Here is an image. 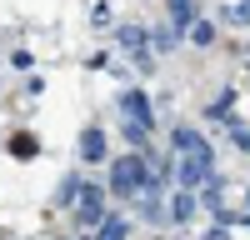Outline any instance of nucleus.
<instances>
[{"label":"nucleus","mask_w":250,"mask_h":240,"mask_svg":"<svg viewBox=\"0 0 250 240\" xmlns=\"http://www.w3.org/2000/svg\"><path fill=\"white\" fill-rule=\"evenodd\" d=\"M120 130H125V140H130L135 150L150 145L155 110H150V95H145V90H120Z\"/></svg>","instance_id":"f257e3e1"},{"label":"nucleus","mask_w":250,"mask_h":240,"mask_svg":"<svg viewBox=\"0 0 250 240\" xmlns=\"http://www.w3.org/2000/svg\"><path fill=\"white\" fill-rule=\"evenodd\" d=\"M75 220L80 225H105V190L100 185H80V195H75Z\"/></svg>","instance_id":"f03ea898"},{"label":"nucleus","mask_w":250,"mask_h":240,"mask_svg":"<svg viewBox=\"0 0 250 240\" xmlns=\"http://www.w3.org/2000/svg\"><path fill=\"white\" fill-rule=\"evenodd\" d=\"M175 155H185V160H205V165H215V155H210V140H205L200 130H190V125H180V130H175Z\"/></svg>","instance_id":"7ed1b4c3"},{"label":"nucleus","mask_w":250,"mask_h":240,"mask_svg":"<svg viewBox=\"0 0 250 240\" xmlns=\"http://www.w3.org/2000/svg\"><path fill=\"white\" fill-rule=\"evenodd\" d=\"M175 180H180V190H190V195H195V190L205 185V180H210V165H205V160H185V155H180Z\"/></svg>","instance_id":"20e7f679"},{"label":"nucleus","mask_w":250,"mask_h":240,"mask_svg":"<svg viewBox=\"0 0 250 240\" xmlns=\"http://www.w3.org/2000/svg\"><path fill=\"white\" fill-rule=\"evenodd\" d=\"M80 160H90V165L105 160V130H100V125H85V130H80Z\"/></svg>","instance_id":"39448f33"},{"label":"nucleus","mask_w":250,"mask_h":240,"mask_svg":"<svg viewBox=\"0 0 250 240\" xmlns=\"http://www.w3.org/2000/svg\"><path fill=\"white\" fill-rule=\"evenodd\" d=\"M120 50L125 55H135V60H145V45H150V30H145V25H120Z\"/></svg>","instance_id":"423d86ee"},{"label":"nucleus","mask_w":250,"mask_h":240,"mask_svg":"<svg viewBox=\"0 0 250 240\" xmlns=\"http://www.w3.org/2000/svg\"><path fill=\"white\" fill-rule=\"evenodd\" d=\"M195 210H200V200H195L190 190H180V195L170 200V210H165V220H180V225H185V220H190Z\"/></svg>","instance_id":"0eeeda50"},{"label":"nucleus","mask_w":250,"mask_h":240,"mask_svg":"<svg viewBox=\"0 0 250 240\" xmlns=\"http://www.w3.org/2000/svg\"><path fill=\"white\" fill-rule=\"evenodd\" d=\"M170 25L175 30H190L195 25V0H170Z\"/></svg>","instance_id":"6e6552de"},{"label":"nucleus","mask_w":250,"mask_h":240,"mask_svg":"<svg viewBox=\"0 0 250 240\" xmlns=\"http://www.w3.org/2000/svg\"><path fill=\"white\" fill-rule=\"evenodd\" d=\"M95 240H125V220L105 215V225H95Z\"/></svg>","instance_id":"1a4fd4ad"},{"label":"nucleus","mask_w":250,"mask_h":240,"mask_svg":"<svg viewBox=\"0 0 250 240\" xmlns=\"http://www.w3.org/2000/svg\"><path fill=\"white\" fill-rule=\"evenodd\" d=\"M230 110H235V90H225L220 100H210V120H225Z\"/></svg>","instance_id":"9d476101"},{"label":"nucleus","mask_w":250,"mask_h":240,"mask_svg":"<svg viewBox=\"0 0 250 240\" xmlns=\"http://www.w3.org/2000/svg\"><path fill=\"white\" fill-rule=\"evenodd\" d=\"M190 40H195V45H210V40H215V25H210V20H195V25H190Z\"/></svg>","instance_id":"9b49d317"},{"label":"nucleus","mask_w":250,"mask_h":240,"mask_svg":"<svg viewBox=\"0 0 250 240\" xmlns=\"http://www.w3.org/2000/svg\"><path fill=\"white\" fill-rule=\"evenodd\" d=\"M10 150H15L20 160H30V155H35L40 145H35V135H15V140H10Z\"/></svg>","instance_id":"f8f14e48"},{"label":"nucleus","mask_w":250,"mask_h":240,"mask_svg":"<svg viewBox=\"0 0 250 240\" xmlns=\"http://www.w3.org/2000/svg\"><path fill=\"white\" fill-rule=\"evenodd\" d=\"M145 220H150V225H160V220H165V205H160V195H145Z\"/></svg>","instance_id":"ddd939ff"},{"label":"nucleus","mask_w":250,"mask_h":240,"mask_svg":"<svg viewBox=\"0 0 250 240\" xmlns=\"http://www.w3.org/2000/svg\"><path fill=\"white\" fill-rule=\"evenodd\" d=\"M150 40H155V45H160V50H175V40H180V35H175V30H155Z\"/></svg>","instance_id":"4468645a"},{"label":"nucleus","mask_w":250,"mask_h":240,"mask_svg":"<svg viewBox=\"0 0 250 240\" xmlns=\"http://www.w3.org/2000/svg\"><path fill=\"white\" fill-rule=\"evenodd\" d=\"M230 25H250V0H240V5L230 10Z\"/></svg>","instance_id":"2eb2a0df"},{"label":"nucleus","mask_w":250,"mask_h":240,"mask_svg":"<svg viewBox=\"0 0 250 240\" xmlns=\"http://www.w3.org/2000/svg\"><path fill=\"white\" fill-rule=\"evenodd\" d=\"M235 145H240V150H250V125H235Z\"/></svg>","instance_id":"dca6fc26"},{"label":"nucleus","mask_w":250,"mask_h":240,"mask_svg":"<svg viewBox=\"0 0 250 240\" xmlns=\"http://www.w3.org/2000/svg\"><path fill=\"white\" fill-rule=\"evenodd\" d=\"M205 240H230V235H225V225H215L210 235H205Z\"/></svg>","instance_id":"f3484780"}]
</instances>
